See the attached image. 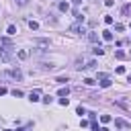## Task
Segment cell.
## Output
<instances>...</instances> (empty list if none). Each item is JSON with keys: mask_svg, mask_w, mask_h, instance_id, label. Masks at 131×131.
<instances>
[{"mask_svg": "<svg viewBox=\"0 0 131 131\" xmlns=\"http://www.w3.org/2000/svg\"><path fill=\"white\" fill-rule=\"evenodd\" d=\"M105 23H107V25H111V23H113V16H109V14H107V16H105Z\"/></svg>", "mask_w": 131, "mask_h": 131, "instance_id": "obj_25", "label": "cell"}, {"mask_svg": "<svg viewBox=\"0 0 131 131\" xmlns=\"http://www.w3.org/2000/svg\"><path fill=\"white\" fill-rule=\"evenodd\" d=\"M10 57H12V47L10 45H2L0 47V61H10Z\"/></svg>", "mask_w": 131, "mask_h": 131, "instance_id": "obj_3", "label": "cell"}, {"mask_svg": "<svg viewBox=\"0 0 131 131\" xmlns=\"http://www.w3.org/2000/svg\"><path fill=\"white\" fill-rule=\"evenodd\" d=\"M6 33H8V35H16V27H14V25H10V27L6 29Z\"/></svg>", "mask_w": 131, "mask_h": 131, "instance_id": "obj_16", "label": "cell"}, {"mask_svg": "<svg viewBox=\"0 0 131 131\" xmlns=\"http://www.w3.org/2000/svg\"><path fill=\"white\" fill-rule=\"evenodd\" d=\"M127 82H131V74H129V76H127Z\"/></svg>", "mask_w": 131, "mask_h": 131, "instance_id": "obj_28", "label": "cell"}, {"mask_svg": "<svg viewBox=\"0 0 131 131\" xmlns=\"http://www.w3.org/2000/svg\"><path fill=\"white\" fill-rule=\"evenodd\" d=\"M68 103H70L68 98H59V105H61V107H68Z\"/></svg>", "mask_w": 131, "mask_h": 131, "instance_id": "obj_22", "label": "cell"}, {"mask_svg": "<svg viewBox=\"0 0 131 131\" xmlns=\"http://www.w3.org/2000/svg\"><path fill=\"white\" fill-rule=\"evenodd\" d=\"M57 94H59V96H68V94H70V88H68V86H66V88H59Z\"/></svg>", "mask_w": 131, "mask_h": 131, "instance_id": "obj_12", "label": "cell"}, {"mask_svg": "<svg viewBox=\"0 0 131 131\" xmlns=\"http://www.w3.org/2000/svg\"><path fill=\"white\" fill-rule=\"evenodd\" d=\"M115 57H117V59H123V57H125V53L121 51V49H117V51H115Z\"/></svg>", "mask_w": 131, "mask_h": 131, "instance_id": "obj_19", "label": "cell"}, {"mask_svg": "<svg viewBox=\"0 0 131 131\" xmlns=\"http://www.w3.org/2000/svg\"><path fill=\"white\" fill-rule=\"evenodd\" d=\"M35 45H41V47H47V45H49V39H35Z\"/></svg>", "mask_w": 131, "mask_h": 131, "instance_id": "obj_8", "label": "cell"}, {"mask_svg": "<svg viewBox=\"0 0 131 131\" xmlns=\"http://www.w3.org/2000/svg\"><path fill=\"white\" fill-rule=\"evenodd\" d=\"M14 2H16V4H19V6H25V4L29 2V0H14Z\"/></svg>", "mask_w": 131, "mask_h": 131, "instance_id": "obj_23", "label": "cell"}, {"mask_svg": "<svg viewBox=\"0 0 131 131\" xmlns=\"http://www.w3.org/2000/svg\"><path fill=\"white\" fill-rule=\"evenodd\" d=\"M39 96H41L39 90H33V92L29 94V101H31V103H37V101H39Z\"/></svg>", "mask_w": 131, "mask_h": 131, "instance_id": "obj_5", "label": "cell"}, {"mask_svg": "<svg viewBox=\"0 0 131 131\" xmlns=\"http://www.w3.org/2000/svg\"><path fill=\"white\" fill-rule=\"evenodd\" d=\"M103 39L105 41H113V33L111 31H103Z\"/></svg>", "mask_w": 131, "mask_h": 131, "instance_id": "obj_9", "label": "cell"}, {"mask_svg": "<svg viewBox=\"0 0 131 131\" xmlns=\"http://www.w3.org/2000/svg\"><path fill=\"white\" fill-rule=\"evenodd\" d=\"M94 66H96V61L94 59H76V63H74V68L76 70H88V68H94Z\"/></svg>", "mask_w": 131, "mask_h": 131, "instance_id": "obj_1", "label": "cell"}, {"mask_svg": "<svg viewBox=\"0 0 131 131\" xmlns=\"http://www.w3.org/2000/svg\"><path fill=\"white\" fill-rule=\"evenodd\" d=\"M101 121H103V123H109V121H111V115H103Z\"/></svg>", "mask_w": 131, "mask_h": 131, "instance_id": "obj_21", "label": "cell"}, {"mask_svg": "<svg viewBox=\"0 0 131 131\" xmlns=\"http://www.w3.org/2000/svg\"><path fill=\"white\" fill-rule=\"evenodd\" d=\"M88 41H92V43H96V41H98V33H94V31H90V33H88Z\"/></svg>", "mask_w": 131, "mask_h": 131, "instance_id": "obj_7", "label": "cell"}, {"mask_svg": "<svg viewBox=\"0 0 131 131\" xmlns=\"http://www.w3.org/2000/svg\"><path fill=\"white\" fill-rule=\"evenodd\" d=\"M115 125H117L119 129H125V127H129V123H127V121H123V119H115Z\"/></svg>", "mask_w": 131, "mask_h": 131, "instance_id": "obj_6", "label": "cell"}, {"mask_svg": "<svg viewBox=\"0 0 131 131\" xmlns=\"http://www.w3.org/2000/svg\"><path fill=\"white\" fill-rule=\"evenodd\" d=\"M29 27H31L33 31H37V29H39V23H35V21H29Z\"/></svg>", "mask_w": 131, "mask_h": 131, "instance_id": "obj_18", "label": "cell"}, {"mask_svg": "<svg viewBox=\"0 0 131 131\" xmlns=\"http://www.w3.org/2000/svg\"><path fill=\"white\" fill-rule=\"evenodd\" d=\"M59 10H61V12H68V10H70V4H68V2H59Z\"/></svg>", "mask_w": 131, "mask_h": 131, "instance_id": "obj_11", "label": "cell"}, {"mask_svg": "<svg viewBox=\"0 0 131 131\" xmlns=\"http://www.w3.org/2000/svg\"><path fill=\"white\" fill-rule=\"evenodd\" d=\"M105 4H107V6H113V4H115V0H105Z\"/></svg>", "mask_w": 131, "mask_h": 131, "instance_id": "obj_26", "label": "cell"}, {"mask_svg": "<svg viewBox=\"0 0 131 131\" xmlns=\"http://www.w3.org/2000/svg\"><path fill=\"white\" fill-rule=\"evenodd\" d=\"M101 86H103V88H109V86H111V80H109V78H103V82H101Z\"/></svg>", "mask_w": 131, "mask_h": 131, "instance_id": "obj_15", "label": "cell"}, {"mask_svg": "<svg viewBox=\"0 0 131 131\" xmlns=\"http://www.w3.org/2000/svg\"><path fill=\"white\" fill-rule=\"evenodd\" d=\"M43 103H45V105H51V103H53V98L47 94V96H43Z\"/></svg>", "mask_w": 131, "mask_h": 131, "instance_id": "obj_20", "label": "cell"}, {"mask_svg": "<svg viewBox=\"0 0 131 131\" xmlns=\"http://www.w3.org/2000/svg\"><path fill=\"white\" fill-rule=\"evenodd\" d=\"M16 55H19V59H27V57H29V51H27V49H21Z\"/></svg>", "mask_w": 131, "mask_h": 131, "instance_id": "obj_10", "label": "cell"}, {"mask_svg": "<svg viewBox=\"0 0 131 131\" xmlns=\"http://www.w3.org/2000/svg\"><path fill=\"white\" fill-rule=\"evenodd\" d=\"M4 76L10 78V80H14V82H21V80H23V72H21L19 68H8V70L4 72Z\"/></svg>", "mask_w": 131, "mask_h": 131, "instance_id": "obj_2", "label": "cell"}, {"mask_svg": "<svg viewBox=\"0 0 131 131\" xmlns=\"http://www.w3.org/2000/svg\"><path fill=\"white\" fill-rule=\"evenodd\" d=\"M121 12H123V14H131V4H125V6L121 8Z\"/></svg>", "mask_w": 131, "mask_h": 131, "instance_id": "obj_14", "label": "cell"}, {"mask_svg": "<svg viewBox=\"0 0 131 131\" xmlns=\"http://www.w3.org/2000/svg\"><path fill=\"white\" fill-rule=\"evenodd\" d=\"M4 131H10V129H4Z\"/></svg>", "mask_w": 131, "mask_h": 131, "instance_id": "obj_29", "label": "cell"}, {"mask_svg": "<svg viewBox=\"0 0 131 131\" xmlns=\"http://www.w3.org/2000/svg\"><path fill=\"white\" fill-rule=\"evenodd\" d=\"M92 51H94V53H96V55H103V53H105V49H103V47H101V45H96V47H94V49H92Z\"/></svg>", "mask_w": 131, "mask_h": 131, "instance_id": "obj_13", "label": "cell"}, {"mask_svg": "<svg viewBox=\"0 0 131 131\" xmlns=\"http://www.w3.org/2000/svg\"><path fill=\"white\" fill-rule=\"evenodd\" d=\"M84 84H86V86H94V84H96V82H94L92 78H84Z\"/></svg>", "mask_w": 131, "mask_h": 131, "instance_id": "obj_17", "label": "cell"}, {"mask_svg": "<svg viewBox=\"0 0 131 131\" xmlns=\"http://www.w3.org/2000/svg\"><path fill=\"white\" fill-rule=\"evenodd\" d=\"M90 127H92L94 131H101V129H98V123H96V121H92V123H90Z\"/></svg>", "mask_w": 131, "mask_h": 131, "instance_id": "obj_24", "label": "cell"}, {"mask_svg": "<svg viewBox=\"0 0 131 131\" xmlns=\"http://www.w3.org/2000/svg\"><path fill=\"white\" fill-rule=\"evenodd\" d=\"M2 94H6V88H4V86H0V96H2Z\"/></svg>", "mask_w": 131, "mask_h": 131, "instance_id": "obj_27", "label": "cell"}, {"mask_svg": "<svg viewBox=\"0 0 131 131\" xmlns=\"http://www.w3.org/2000/svg\"><path fill=\"white\" fill-rule=\"evenodd\" d=\"M70 31H72V33H76V35H84V33H86V27L78 23V25H72V27H70Z\"/></svg>", "mask_w": 131, "mask_h": 131, "instance_id": "obj_4", "label": "cell"}]
</instances>
